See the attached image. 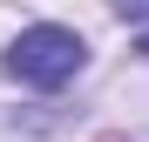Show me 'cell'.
Returning a JSON list of instances; mask_svg holds the SVG:
<instances>
[{
	"label": "cell",
	"mask_w": 149,
	"mask_h": 142,
	"mask_svg": "<svg viewBox=\"0 0 149 142\" xmlns=\"http://www.w3.org/2000/svg\"><path fill=\"white\" fill-rule=\"evenodd\" d=\"M81 61H88L81 34H74V27H54V20L27 27V34L7 47V68H14L27 88H61V81H74V75H81Z\"/></svg>",
	"instance_id": "6da1fadb"
},
{
	"label": "cell",
	"mask_w": 149,
	"mask_h": 142,
	"mask_svg": "<svg viewBox=\"0 0 149 142\" xmlns=\"http://www.w3.org/2000/svg\"><path fill=\"white\" fill-rule=\"evenodd\" d=\"M136 54H142V61H149V34H142V41H136Z\"/></svg>",
	"instance_id": "7a4b0ae2"
},
{
	"label": "cell",
	"mask_w": 149,
	"mask_h": 142,
	"mask_svg": "<svg viewBox=\"0 0 149 142\" xmlns=\"http://www.w3.org/2000/svg\"><path fill=\"white\" fill-rule=\"evenodd\" d=\"M102 142H129V135H102Z\"/></svg>",
	"instance_id": "3957f363"
}]
</instances>
